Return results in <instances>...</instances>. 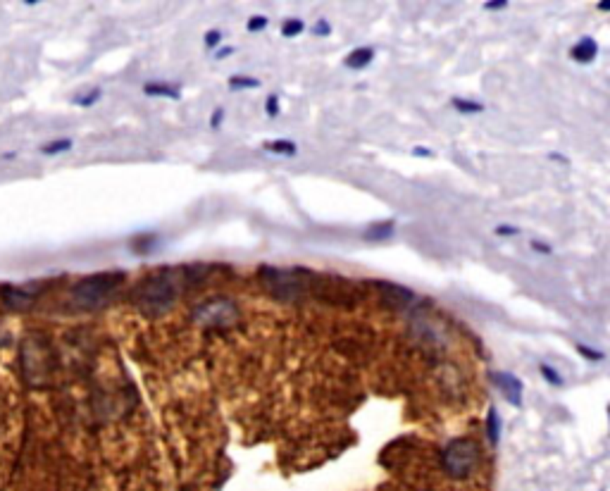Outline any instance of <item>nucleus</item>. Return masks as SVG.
I'll use <instances>...</instances> for the list:
<instances>
[{
	"mask_svg": "<svg viewBox=\"0 0 610 491\" xmlns=\"http://www.w3.org/2000/svg\"><path fill=\"white\" fill-rule=\"evenodd\" d=\"M122 282H125L122 272H100L83 277L72 287V303L81 310H96L120 289Z\"/></svg>",
	"mask_w": 610,
	"mask_h": 491,
	"instance_id": "nucleus-1",
	"label": "nucleus"
},
{
	"mask_svg": "<svg viewBox=\"0 0 610 491\" xmlns=\"http://www.w3.org/2000/svg\"><path fill=\"white\" fill-rule=\"evenodd\" d=\"M479 451L472 439H453V442L441 449V467L453 479H467L477 470Z\"/></svg>",
	"mask_w": 610,
	"mask_h": 491,
	"instance_id": "nucleus-2",
	"label": "nucleus"
},
{
	"mask_svg": "<svg viewBox=\"0 0 610 491\" xmlns=\"http://www.w3.org/2000/svg\"><path fill=\"white\" fill-rule=\"evenodd\" d=\"M177 298V284L172 279L170 272H158V275H150L138 289V303H141L143 310L153 312V315H160L175 303Z\"/></svg>",
	"mask_w": 610,
	"mask_h": 491,
	"instance_id": "nucleus-3",
	"label": "nucleus"
},
{
	"mask_svg": "<svg viewBox=\"0 0 610 491\" xmlns=\"http://www.w3.org/2000/svg\"><path fill=\"white\" fill-rule=\"evenodd\" d=\"M239 308L229 298H210L193 310V317L203 327H227L236 320Z\"/></svg>",
	"mask_w": 610,
	"mask_h": 491,
	"instance_id": "nucleus-4",
	"label": "nucleus"
},
{
	"mask_svg": "<svg viewBox=\"0 0 610 491\" xmlns=\"http://www.w3.org/2000/svg\"><path fill=\"white\" fill-rule=\"evenodd\" d=\"M491 382L501 389V394L506 396L508 403H513L515 408H522V394H524L522 379H517L515 375H511V372H494Z\"/></svg>",
	"mask_w": 610,
	"mask_h": 491,
	"instance_id": "nucleus-5",
	"label": "nucleus"
},
{
	"mask_svg": "<svg viewBox=\"0 0 610 491\" xmlns=\"http://www.w3.org/2000/svg\"><path fill=\"white\" fill-rule=\"evenodd\" d=\"M374 287H377L379 291H384V298L391 300V305H394V308H406V305L412 303V298H415V293H412L410 289L399 287V284L374 282Z\"/></svg>",
	"mask_w": 610,
	"mask_h": 491,
	"instance_id": "nucleus-6",
	"label": "nucleus"
},
{
	"mask_svg": "<svg viewBox=\"0 0 610 491\" xmlns=\"http://www.w3.org/2000/svg\"><path fill=\"white\" fill-rule=\"evenodd\" d=\"M596 55H598V46H596V41L591 36L579 38V41L572 46V50H570V58H572L575 63H579V65L594 63Z\"/></svg>",
	"mask_w": 610,
	"mask_h": 491,
	"instance_id": "nucleus-7",
	"label": "nucleus"
},
{
	"mask_svg": "<svg viewBox=\"0 0 610 491\" xmlns=\"http://www.w3.org/2000/svg\"><path fill=\"white\" fill-rule=\"evenodd\" d=\"M143 93L148 98H170V100L182 98L179 86H175V83H167V81H145L143 83Z\"/></svg>",
	"mask_w": 610,
	"mask_h": 491,
	"instance_id": "nucleus-8",
	"label": "nucleus"
},
{
	"mask_svg": "<svg viewBox=\"0 0 610 491\" xmlns=\"http://www.w3.org/2000/svg\"><path fill=\"white\" fill-rule=\"evenodd\" d=\"M374 60V48L369 46H360V48H353L348 55L344 58V65L348 67V70H365V67Z\"/></svg>",
	"mask_w": 610,
	"mask_h": 491,
	"instance_id": "nucleus-9",
	"label": "nucleus"
},
{
	"mask_svg": "<svg viewBox=\"0 0 610 491\" xmlns=\"http://www.w3.org/2000/svg\"><path fill=\"white\" fill-rule=\"evenodd\" d=\"M3 300L10 305L13 310H22L31 303V293L22 291L19 287H3Z\"/></svg>",
	"mask_w": 610,
	"mask_h": 491,
	"instance_id": "nucleus-10",
	"label": "nucleus"
},
{
	"mask_svg": "<svg viewBox=\"0 0 610 491\" xmlns=\"http://www.w3.org/2000/svg\"><path fill=\"white\" fill-rule=\"evenodd\" d=\"M262 150L274 153V155H287V158H294V155L298 153V146H296L294 141H289V138H274V141L262 143Z\"/></svg>",
	"mask_w": 610,
	"mask_h": 491,
	"instance_id": "nucleus-11",
	"label": "nucleus"
},
{
	"mask_svg": "<svg viewBox=\"0 0 610 491\" xmlns=\"http://www.w3.org/2000/svg\"><path fill=\"white\" fill-rule=\"evenodd\" d=\"M394 234V220H384V222H374L367 230V241H382V239H389Z\"/></svg>",
	"mask_w": 610,
	"mask_h": 491,
	"instance_id": "nucleus-12",
	"label": "nucleus"
},
{
	"mask_svg": "<svg viewBox=\"0 0 610 491\" xmlns=\"http://www.w3.org/2000/svg\"><path fill=\"white\" fill-rule=\"evenodd\" d=\"M486 434H489L491 446H496L498 442H501V417H498L496 408H491L489 415H486Z\"/></svg>",
	"mask_w": 610,
	"mask_h": 491,
	"instance_id": "nucleus-13",
	"label": "nucleus"
},
{
	"mask_svg": "<svg viewBox=\"0 0 610 491\" xmlns=\"http://www.w3.org/2000/svg\"><path fill=\"white\" fill-rule=\"evenodd\" d=\"M41 150L43 155H60V153H67V150H72V141L70 138H58V141H50V143H46V146H41L38 148Z\"/></svg>",
	"mask_w": 610,
	"mask_h": 491,
	"instance_id": "nucleus-14",
	"label": "nucleus"
},
{
	"mask_svg": "<svg viewBox=\"0 0 610 491\" xmlns=\"http://www.w3.org/2000/svg\"><path fill=\"white\" fill-rule=\"evenodd\" d=\"M453 108L463 115H474V113H482L484 105L474 103V100H465V98H453Z\"/></svg>",
	"mask_w": 610,
	"mask_h": 491,
	"instance_id": "nucleus-15",
	"label": "nucleus"
},
{
	"mask_svg": "<svg viewBox=\"0 0 610 491\" xmlns=\"http://www.w3.org/2000/svg\"><path fill=\"white\" fill-rule=\"evenodd\" d=\"M305 31V22L303 19H287L282 24V36L284 38H294V36H300V33Z\"/></svg>",
	"mask_w": 610,
	"mask_h": 491,
	"instance_id": "nucleus-16",
	"label": "nucleus"
},
{
	"mask_svg": "<svg viewBox=\"0 0 610 491\" xmlns=\"http://www.w3.org/2000/svg\"><path fill=\"white\" fill-rule=\"evenodd\" d=\"M229 86H232V88H257V86H260V81H257L255 77L234 74V77H229Z\"/></svg>",
	"mask_w": 610,
	"mask_h": 491,
	"instance_id": "nucleus-17",
	"label": "nucleus"
},
{
	"mask_svg": "<svg viewBox=\"0 0 610 491\" xmlns=\"http://www.w3.org/2000/svg\"><path fill=\"white\" fill-rule=\"evenodd\" d=\"M539 370H541V375H544L546 382H548V384H553V387H563V384H565V379H563L561 375H558L556 367H551V365H546V362H541Z\"/></svg>",
	"mask_w": 610,
	"mask_h": 491,
	"instance_id": "nucleus-18",
	"label": "nucleus"
},
{
	"mask_svg": "<svg viewBox=\"0 0 610 491\" xmlns=\"http://www.w3.org/2000/svg\"><path fill=\"white\" fill-rule=\"evenodd\" d=\"M267 24H270V19H267L265 15H253V17H248V22H246V29H248L250 33L265 31Z\"/></svg>",
	"mask_w": 610,
	"mask_h": 491,
	"instance_id": "nucleus-19",
	"label": "nucleus"
},
{
	"mask_svg": "<svg viewBox=\"0 0 610 491\" xmlns=\"http://www.w3.org/2000/svg\"><path fill=\"white\" fill-rule=\"evenodd\" d=\"M100 98H103V91H100V88H93L91 93H86V96L77 98L74 103L79 105V108H91V105H96Z\"/></svg>",
	"mask_w": 610,
	"mask_h": 491,
	"instance_id": "nucleus-20",
	"label": "nucleus"
},
{
	"mask_svg": "<svg viewBox=\"0 0 610 491\" xmlns=\"http://www.w3.org/2000/svg\"><path fill=\"white\" fill-rule=\"evenodd\" d=\"M203 43H205V48H208V50L220 48V43H222V31H220V29H210V31H205Z\"/></svg>",
	"mask_w": 610,
	"mask_h": 491,
	"instance_id": "nucleus-21",
	"label": "nucleus"
},
{
	"mask_svg": "<svg viewBox=\"0 0 610 491\" xmlns=\"http://www.w3.org/2000/svg\"><path fill=\"white\" fill-rule=\"evenodd\" d=\"M577 351L581 355H584V358H589V360H603L606 358V355L601 353V351H594V348H589V346H584V344H577Z\"/></svg>",
	"mask_w": 610,
	"mask_h": 491,
	"instance_id": "nucleus-22",
	"label": "nucleus"
},
{
	"mask_svg": "<svg viewBox=\"0 0 610 491\" xmlns=\"http://www.w3.org/2000/svg\"><path fill=\"white\" fill-rule=\"evenodd\" d=\"M265 113H267V117H277L279 115V98L274 96H267V100H265Z\"/></svg>",
	"mask_w": 610,
	"mask_h": 491,
	"instance_id": "nucleus-23",
	"label": "nucleus"
},
{
	"mask_svg": "<svg viewBox=\"0 0 610 491\" xmlns=\"http://www.w3.org/2000/svg\"><path fill=\"white\" fill-rule=\"evenodd\" d=\"M222 122H225V110L215 108V110H212V115H210V127H212V129H220Z\"/></svg>",
	"mask_w": 610,
	"mask_h": 491,
	"instance_id": "nucleus-24",
	"label": "nucleus"
},
{
	"mask_svg": "<svg viewBox=\"0 0 610 491\" xmlns=\"http://www.w3.org/2000/svg\"><path fill=\"white\" fill-rule=\"evenodd\" d=\"M312 31H315V36H329V33H332V26H329L327 19H320L315 26H312Z\"/></svg>",
	"mask_w": 610,
	"mask_h": 491,
	"instance_id": "nucleus-25",
	"label": "nucleus"
},
{
	"mask_svg": "<svg viewBox=\"0 0 610 491\" xmlns=\"http://www.w3.org/2000/svg\"><path fill=\"white\" fill-rule=\"evenodd\" d=\"M496 234H498V236H515V234H517V227L501 225V227H496Z\"/></svg>",
	"mask_w": 610,
	"mask_h": 491,
	"instance_id": "nucleus-26",
	"label": "nucleus"
},
{
	"mask_svg": "<svg viewBox=\"0 0 610 491\" xmlns=\"http://www.w3.org/2000/svg\"><path fill=\"white\" fill-rule=\"evenodd\" d=\"M236 53V48L234 46H225L222 50H215V60H225V58H229V55H234Z\"/></svg>",
	"mask_w": 610,
	"mask_h": 491,
	"instance_id": "nucleus-27",
	"label": "nucleus"
},
{
	"mask_svg": "<svg viewBox=\"0 0 610 491\" xmlns=\"http://www.w3.org/2000/svg\"><path fill=\"white\" fill-rule=\"evenodd\" d=\"M486 10H501V8H508V0H489V3H484Z\"/></svg>",
	"mask_w": 610,
	"mask_h": 491,
	"instance_id": "nucleus-28",
	"label": "nucleus"
},
{
	"mask_svg": "<svg viewBox=\"0 0 610 491\" xmlns=\"http://www.w3.org/2000/svg\"><path fill=\"white\" fill-rule=\"evenodd\" d=\"M531 248L539 250V253H551V246L541 243V241H531Z\"/></svg>",
	"mask_w": 610,
	"mask_h": 491,
	"instance_id": "nucleus-29",
	"label": "nucleus"
},
{
	"mask_svg": "<svg viewBox=\"0 0 610 491\" xmlns=\"http://www.w3.org/2000/svg\"><path fill=\"white\" fill-rule=\"evenodd\" d=\"M412 155H422V158H429V155H432V150H429V148H422V146H417V148H412Z\"/></svg>",
	"mask_w": 610,
	"mask_h": 491,
	"instance_id": "nucleus-30",
	"label": "nucleus"
},
{
	"mask_svg": "<svg viewBox=\"0 0 610 491\" xmlns=\"http://www.w3.org/2000/svg\"><path fill=\"white\" fill-rule=\"evenodd\" d=\"M598 10H603V13H608V10H610V0H601V3H598Z\"/></svg>",
	"mask_w": 610,
	"mask_h": 491,
	"instance_id": "nucleus-31",
	"label": "nucleus"
},
{
	"mask_svg": "<svg viewBox=\"0 0 610 491\" xmlns=\"http://www.w3.org/2000/svg\"><path fill=\"white\" fill-rule=\"evenodd\" d=\"M608 417H610V405H608Z\"/></svg>",
	"mask_w": 610,
	"mask_h": 491,
	"instance_id": "nucleus-32",
	"label": "nucleus"
}]
</instances>
